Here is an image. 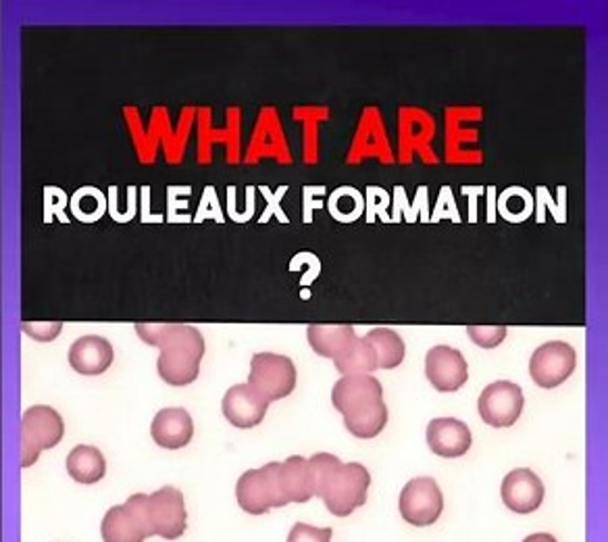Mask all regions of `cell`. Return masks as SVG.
I'll use <instances>...</instances> for the list:
<instances>
[{"mask_svg": "<svg viewBox=\"0 0 608 542\" xmlns=\"http://www.w3.org/2000/svg\"><path fill=\"white\" fill-rule=\"evenodd\" d=\"M138 336L149 346L161 348L157 372L171 386H188L198 378L207 353L205 336L186 324H136Z\"/></svg>", "mask_w": 608, "mask_h": 542, "instance_id": "6da1fadb", "label": "cell"}, {"mask_svg": "<svg viewBox=\"0 0 608 542\" xmlns=\"http://www.w3.org/2000/svg\"><path fill=\"white\" fill-rule=\"evenodd\" d=\"M315 496L323 499L331 515L348 518L367 503L371 476L361 463H342L331 453H317L309 460Z\"/></svg>", "mask_w": 608, "mask_h": 542, "instance_id": "7a4b0ae2", "label": "cell"}, {"mask_svg": "<svg viewBox=\"0 0 608 542\" xmlns=\"http://www.w3.org/2000/svg\"><path fill=\"white\" fill-rule=\"evenodd\" d=\"M280 472V461H271L259 470L245 472L236 484L238 505L250 515H263L269 510L288 505V499L281 491Z\"/></svg>", "mask_w": 608, "mask_h": 542, "instance_id": "3957f363", "label": "cell"}, {"mask_svg": "<svg viewBox=\"0 0 608 542\" xmlns=\"http://www.w3.org/2000/svg\"><path fill=\"white\" fill-rule=\"evenodd\" d=\"M63 417L49 405H33L21 415V467H32L42 451L63 441Z\"/></svg>", "mask_w": 608, "mask_h": 542, "instance_id": "277c9868", "label": "cell"}, {"mask_svg": "<svg viewBox=\"0 0 608 542\" xmlns=\"http://www.w3.org/2000/svg\"><path fill=\"white\" fill-rule=\"evenodd\" d=\"M150 494H132L123 505L104 513L100 534L104 542H144L152 536L149 518Z\"/></svg>", "mask_w": 608, "mask_h": 542, "instance_id": "5b68a950", "label": "cell"}, {"mask_svg": "<svg viewBox=\"0 0 608 542\" xmlns=\"http://www.w3.org/2000/svg\"><path fill=\"white\" fill-rule=\"evenodd\" d=\"M248 384L263 396L267 403L286 398L297 388L295 362L278 353H257L250 359Z\"/></svg>", "mask_w": 608, "mask_h": 542, "instance_id": "8992f818", "label": "cell"}, {"mask_svg": "<svg viewBox=\"0 0 608 542\" xmlns=\"http://www.w3.org/2000/svg\"><path fill=\"white\" fill-rule=\"evenodd\" d=\"M436 134V119L429 116L426 109L402 107L398 111V159L402 164H411L415 155H421V159L428 165L438 164L431 140Z\"/></svg>", "mask_w": 608, "mask_h": 542, "instance_id": "52a82bcc", "label": "cell"}, {"mask_svg": "<svg viewBox=\"0 0 608 542\" xmlns=\"http://www.w3.org/2000/svg\"><path fill=\"white\" fill-rule=\"evenodd\" d=\"M398 510L411 526L426 528L436 524L445 510V496L433 477H412L405 484Z\"/></svg>", "mask_w": 608, "mask_h": 542, "instance_id": "ba28073f", "label": "cell"}, {"mask_svg": "<svg viewBox=\"0 0 608 542\" xmlns=\"http://www.w3.org/2000/svg\"><path fill=\"white\" fill-rule=\"evenodd\" d=\"M479 107H450L446 109V159L448 164H481L484 152L474 148L479 140L477 128H465L467 121L481 117Z\"/></svg>", "mask_w": 608, "mask_h": 542, "instance_id": "9c48e42d", "label": "cell"}, {"mask_svg": "<svg viewBox=\"0 0 608 542\" xmlns=\"http://www.w3.org/2000/svg\"><path fill=\"white\" fill-rule=\"evenodd\" d=\"M526 396L521 386L507 380H498L484 388L477 401L481 420L492 427H510L524 413Z\"/></svg>", "mask_w": 608, "mask_h": 542, "instance_id": "30bf717a", "label": "cell"}, {"mask_svg": "<svg viewBox=\"0 0 608 542\" xmlns=\"http://www.w3.org/2000/svg\"><path fill=\"white\" fill-rule=\"evenodd\" d=\"M369 157L379 159L381 164H395V155H392L388 132L383 126V117L379 114L378 107H367L362 111L352 145L346 152V164H361Z\"/></svg>", "mask_w": 608, "mask_h": 542, "instance_id": "8fae6325", "label": "cell"}, {"mask_svg": "<svg viewBox=\"0 0 608 542\" xmlns=\"http://www.w3.org/2000/svg\"><path fill=\"white\" fill-rule=\"evenodd\" d=\"M576 348L560 341L538 346L529 359V376L542 388H557L576 372Z\"/></svg>", "mask_w": 608, "mask_h": 542, "instance_id": "7c38bea8", "label": "cell"}, {"mask_svg": "<svg viewBox=\"0 0 608 542\" xmlns=\"http://www.w3.org/2000/svg\"><path fill=\"white\" fill-rule=\"evenodd\" d=\"M265 157H271L281 165L292 164V152L286 142L280 114L276 107L261 109L255 132L250 138V145H248L247 155H245V161L248 165L259 164Z\"/></svg>", "mask_w": 608, "mask_h": 542, "instance_id": "4fadbf2b", "label": "cell"}, {"mask_svg": "<svg viewBox=\"0 0 608 542\" xmlns=\"http://www.w3.org/2000/svg\"><path fill=\"white\" fill-rule=\"evenodd\" d=\"M149 518L152 536H161L165 541H178L188 528L183 494L173 486H163L161 491L150 494Z\"/></svg>", "mask_w": 608, "mask_h": 542, "instance_id": "5bb4252c", "label": "cell"}, {"mask_svg": "<svg viewBox=\"0 0 608 542\" xmlns=\"http://www.w3.org/2000/svg\"><path fill=\"white\" fill-rule=\"evenodd\" d=\"M426 376L438 393H457L469 380V367L459 348L438 345L426 355Z\"/></svg>", "mask_w": 608, "mask_h": 542, "instance_id": "9a60e30c", "label": "cell"}, {"mask_svg": "<svg viewBox=\"0 0 608 542\" xmlns=\"http://www.w3.org/2000/svg\"><path fill=\"white\" fill-rule=\"evenodd\" d=\"M383 401V386L376 376H345L331 388V403L345 417L361 413Z\"/></svg>", "mask_w": 608, "mask_h": 542, "instance_id": "2e32d148", "label": "cell"}, {"mask_svg": "<svg viewBox=\"0 0 608 542\" xmlns=\"http://www.w3.org/2000/svg\"><path fill=\"white\" fill-rule=\"evenodd\" d=\"M544 494H546V489H544L542 480L527 467L512 470L509 476H505L502 486H500V496H502L505 505L512 513H521V515L540 510Z\"/></svg>", "mask_w": 608, "mask_h": 542, "instance_id": "e0dca14e", "label": "cell"}, {"mask_svg": "<svg viewBox=\"0 0 608 542\" xmlns=\"http://www.w3.org/2000/svg\"><path fill=\"white\" fill-rule=\"evenodd\" d=\"M223 415L231 426L248 430L265 420L269 403L250 384H236L223 396Z\"/></svg>", "mask_w": 608, "mask_h": 542, "instance_id": "ac0fdd59", "label": "cell"}, {"mask_svg": "<svg viewBox=\"0 0 608 542\" xmlns=\"http://www.w3.org/2000/svg\"><path fill=\"white\" fill-rule=\"evenodd\" d=\"M428 444L433 455L457 460L471 449L474 436L465 422L455 417H436L429 422Z\"/></svg>", "mask_w": 608, "mask_h": 542, "instance_id": "d6986e66", "label": "cell"}, {"mask_svg": "<svg viewBox=\"0 0 608 542\" xmlns=\"http://www.w3.org/2000/svg\"><path fill=\"white\" fill-rule=\"evenodd\" d=\"M150 436L155 443L169 451L183 449L195 436L192 415L181 407L161 410L150 424Z\"/></svg>", "mask_w": 608, "mask_h": 542, "instance_id": "ffe728a7", "label": "cell"}, {"mask_svg": "<svg viewBox=\"0 0 608 542\" xmlns=\"http://www.w3.org/2000/svg\"><path fill=\"white\" fill-rule=\"evenodd\" d=\"M113 359V345L102 336H82L69 348V365L82 376L104 374Z\"/></svg>", "mask_w": 608, "mask_h": 542, "instance_id": "44dd1931", "label": "cell"}, {"mask_svg": "<svg viewBox=\"0 0 608 542\" xmlns=\"http://www.w3.org/2000/svg\"><path fill=\"white\" fill-rule=\"evenodd\" d=\"M207 124L202 121L200 124V142H198V164H209L211 161V148H213V140H217L219 136L223 140H228V164H238L240 161V121H242V109L238 107H231L228 111V128L226 132L219 134L211 130V109H202L200 111Z\"/></svg>", "mask_w": 608, "mask_h": 542, "instance_id": "7402d4cb", "label": "cell"}, {"mask_svg": "<svg viewBox=\"0 0 608 542\" xmlns=\"http://www.w3.org/2000/svg\"><path fill=\"white\" fill-rule=\"evenodd\" d=\"M281 491L286 494L288 503H309L315 496V482H312L311 465L309 460L292 455L281 463Z\"/></svg>", "mask_w": 608, "mask_h": 542, "instance_id": "603a6c76", "label": "cell"}, {"mask_svg": "<svg viewBox=\"0 0 608 542\" xmlns=\"http://www.w3.org/2000/svg\"><path fill=\"white\" fill-rule=\"evenodd\" d=\"M307 338L317 355L336 362L355 345L359 336L352 326H309Z\"/></svg>", "mask_w": 608, "mask_h": 542, "instance_id": "cb8c5ba5", "label": "cell"}, {"mask_svg": "<svg viewBox=\"0 0 608 542\" xmlns=\"http://www.w3.org/2000/svg\"><path fill=\"white\" fill-rule=\"evenodd\" d=\"M67 472L80 484H97L107 474V461L97 446L78 444L67 455Z\"/></svg>", "mask_w": 608, "mask_h": 542, "instance_id": "d4e9b609", "label": "cell"}, {"mask_svg": "<svg viewBox=\"0 0 608 542\" xmlns=\"http://www.w3.org/2000/svg\"><path fill=\"white\" fill-rule=\"evenodd\" d=\"M292 117L302 124V155L305 164L315 165L319 161V124L328 119V107H295Z\"/></svg>", "mask_w": 608, "mask_h": 542, "instance_id": "484cf974", "label": "cell"}, {"mask_svg": "<svg viewBox=\"0 0 608 542\" xmlns=\"http://www.w3.org/2000/svg\"><path fill=\"white\" fill-rule=\"evenodd\" d=\"M333 365L342 376H361V374H373L378 367V355L376 348L369 343L367 336L357 338L355 345L346 351L340 359H336Z\"/></svg>", "mask_w": 608, "mask_h": 542, "instance_id": "4316f807", "label": "cell"}, {"mask_svg": "<svg viewBox=\"0 0 608 542\" xmlns=\"http://www.w3.org/2000/svg\"><path fill=\"white\" fill-rule=\"evenodd\" d=\"M369 343L376 348L379 369H395L405 362L407 346L400 334L390 328H376L367 334Z\"/></svg>", "mask_w": 608, "mask_h": 542, "instance_id": "83f0119b", "label": "cell"}, {"mask_svg": "<svg viewBox=\"0 0 608 542\" xmlns=\"http://www.w3.org/2000/svg\"><path fill=\"white\" fill-rule=\"evenodd\" d=\"M345 426L357 438H376L388 426V405L381 401L369 410L345 417Z\"/></svg>", "mask_w": 608, "mask_h": 542, "instance_id": "f1b7e54d", "label": "cell"}, {"mask_svg": "<svg viewBox=\"0 0 608 542\" xmlns=\"http://www.w3.org/2000/svg\"><path fill=\"white\" fill-rule=\"evenodd\" d=\"M467 334L477 346L496 348L507 338V328L505 326H469Z\"/></svg>", "mask_w": 608, "mask_h": 542, "instance_id": "f546056e", "label": "cell"}, {"mask_svg": "<svg viewBox=\"0 0 608 542\" xmlns=\"http://www.w3.org/2000/svg\"><path fill=\"white\" fill-rule=\"evenodd\" d=\"M331 528H315L298 522L288 534V542H331Z\"/></svg>", "mask_w": 608, "mask_h": 542, "instance_id": "4dcf8cb0", "label": "cell"}, {"mask_svg": "<svg viewBox=\"0 0 608 542\" xmlns=\"http://www.w3.org/2000/svg\"><path fill=\"white\" fill-rule=\"evenodd\" d=\"M21 329L32 336L33 341L38 343H50L54 341L61 329H63V324L61 322H50V324H32V322H21Z\"/></svg>", "mask_w": 608, "mask_h": 542, "instance_id": "1f68e13d", "label": "cell"}, {"mask_svg": "<svg viewBox=\"0 0 608 542\" xmlns=\"http://www.w3.org/2000/svg\"><path fill=\"white\" fill-rule=\"evenodd\" d=\"M524 542H559L552 534H546V532H540V534H531V536H527L526 541Z\"/></svg>", "mask_w": 608, "mask_h": 542, "instance_id": "d6a6232c", "label": "cell"}]
</instances>
